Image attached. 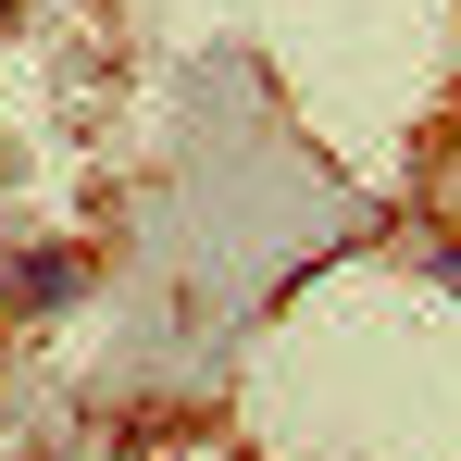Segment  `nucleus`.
Instances as JSON below:
<instances>
[{
    "label": "nucleus",
    "mask_w": 461,
    "mask_h": 461,
    "mask_svg": "<svg viewBox=\"0 0 461 461\" xmlns=\"http://www.w3.org/2000/svg\"><path fill=\"white\" fill-rule=\"evenodd\" d=\"M437 275H449V287H461V249H437Z\"/></svg>",
    "instance_id": "nucleus-1"
}]
</instances>
